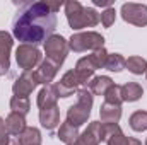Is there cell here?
Wrapping results in <instances>:
<instances>
[{
	"label": "cell",
	"instance_id": "cell-1",
	"mask_svg": "<svg viewBox=\"0 0 147 145\" xmlns=\"http://www.w3.org/2000/svg\"><path fill=\"white\" fill-rule=\"evenodd\" d=\"M62 2H22L12 22V34L22 44L45 43L57 28V10Z\"/></svg>",
	"mask_w": 147,
	"mask_h": 145
},
{
	"label": "cell",
	"instance_id": "cell-2",
	"mask_svg": "<svg viewBox=\"0 0 147 145\" xmlns=\"http://www.w3.org/2000/svg\"><path fill=\"white\" fill-rule=\"evenodd\" d=\"M67 22L74 31H80L86 28H94L101 22V14L92 7H84L77 0H69L63 3Z\"/></svg>",
	"mask_w": 147,
	"mask_h": 145
},
{
	"label": "cell",
	"instance_id": "cell-3",
	"mask_svg": "<svg viewBox=\"0 0 147 145\" xmlns=\"http://www.w3.org/2000/svg\"><path fill=\"white\" fill-rule=\"evenodd\" d=\"M77 96V103L67 109V119L74 126H82L84 123H87L89 116H91V109H92V103H94V96L91 94V91L87 87H82L75 92Z\"/></svg>",
	"mask_w": 147,
	"mask_h": 145
},
{
	"label": "cell",
	"instance_id": "cell-4",
	"mask_svg": "<svg viewBox=\"0 0 147 145\" xmlns=\"http://www.w3.org/2000/svg\"><path fill=\"white\" fill-rule=\"evenodd\" d=\"M105 48V36L96 31H82L75 33L69 39V50L74 53H84V51H96Z\"/></svg>",
	"mask_w": 147,
	"mask_h": 145
},
{
	"label": "cell",
	"instance_id": "cell-5",
	"mask_svg": "<svg viewBox=\"0 0 147 145\" xmlns=\"http://www.w3.org/2000/svg\"><path fill=\"white\" fill-rule=\"evenodd\" d=\"M43 48H45L46 58L62 67V63L65 62L67 53H69V41L60 34H51L43 43Z\"/></svg>",
	"mask_w": 147,
	"mask_h": 145
},
{
	"label": "cell",
	"instance_id": "cell-6",
	"mask_svg": "<svg viewBox=\"0 0 147 145\" xmlns=\"http://www.w3.org/2000/svg\"><path fill=\"white\" fill-rule=\"evenodd\" d=\"M16 62H17L19 68H22L24 72H33V68H36L43 62V55L38 50V46L19 44L16 50Z\"/></svg>",
	"mask_w": 147,
	"mask_h": 145
},
{
	"label": "cell",
	"instance_id": "cell-7",
	"mask_svg": "<svg viewBox=\"0 0 147 145\" xmlns=\"http://www.w3.org/2000/svg\"><path fill=\"white\" fill-rule=\"evenodd\" d=\"M121 19L132 26L144 28L147 26V5L146 3H135V2H127L121 5Z\"/></svg>",
	"mask_w": 147,
	"mask_h": 145
},
{
	"label": "cell",
	"instance_id": "cell-8",
	"mask_svg": "<svg viewBox=\"0 0 147 145\" xmlns=\"http://www.w3.org/2000/svg\"><path fill=\"white\" fill-rule=\"evenodd\" d=\"M103 142L106 145H142L134 137H125L118 123H103Z\"/></svg>",
	"mask_w": 147,
	"mask_h": 145
},
{
	"label": "cell",
	"instance_id": "cell-9",
	"mask_svg": "<svg viewBox=\"0 0 147 145\" xmlns=\"http://www.w3.org/2000/svg\"><path fill=\"white\" fill-rule=\"evenodd\" d=\"M80 85H84V84H82L79 73L75 70H69L62 75V79L58 82L53 84V89L58 97H70V96H74V92L79 91Z\"/></svg>",
	"mask_w": 147,
	"mask_h": 145
},
{
	"label": "cell",
	"instance_id": "cell-10",
	"mask_svg": "<svg viewBox=\"0 0 147 145\" xmlns=\"http://www.w3.org/2000/svg\"><path fill=\"white\" fill-rule=\"evenodd\" d=\"M103 142V123L91 121L87 128L77 137V140L69 145H99Z\"/></svg>",
	"mask_w": 147,
	"mask_h": 145
},
{
	"label": "cell",
	"instance_id": "cell-11",
	"mask_svg": "<svg viewBox=\"0 0 147 145\" xmlns=\"http://www.w3.org/2000/svg\"><path fill=\"white\" fill-rule=\"evenodd\" d=\"M58 68H60V65H57L55 62L45 58V60L38 65L36 70H33V75H34V79H36L38 84H41V85H50V82H53V79L57 77Z\"/></svg>",
	"mask_w": 147,
	"mask_h": 145
},
{
	"label": "cell",
	"instance_id": "cell-12",
	"mask_svg": "<svg viewBox=\"0 0 147 145\" xmlns=\"http://www.w3.org/2000/svg\"><path fill=\"white\" fill-rule=\"evenodd\" d=\"M38 82L34 79L33 72H22L14 82L12 85V92L14 96H19V97H29V94L36 89Z\"/></svg>",
	"mask_w": 147,
	"mask_h": 145
},
{
	"label": "cell",
	"instance_id": "cell-13",
	"mask_svg": "<svg viewBox=\"0 0 147 145\" xmlns=\"http://www.w3.org/2000/svg\"><path fill=\"white\" fill-rule=\"evenodd\" d=\"M14 39L7 31H0V77L5 75L10 68V50Z\"/></svg>",
	"mask_w": 147,
	"mask_h": 145
},
{
	"label": "cell",
	"instance_id": "cell-14",
	"mask_svg": "<svg viewBox=\"0 0 147 145\" xmlns=\"http://www.w3.org/2000/svg\"><path fill=\"white\" fill-rule=\"evenodd\" d=\"M57 101H58V96L53 89V85H43L41 91L38 92L36 97V104L39 109H48V108H55L57 106Z\"/></svg>",
	"mask_w": 147,
	"mask_h": 145
},
{
	"label": "cell",
	"instance_id": "cell-15",
	"mask_svg": "<svg viewBox=\"0 0 147 145\" xmlns=\"http://www.w3.org/2000/svg\"><path fill=\"white\" fill-rule=\"evenodd\" d=\"M39 123L48 132L55 130L60 125V109L57 106L55 108H48V109H39Z\"/></svg>",
	"mask_w": 147,
	"mask_h": 145
},
{
	"label": "cell",
	"instance_id": "cell-16",
	"mask_svg": "<svg viewBox=\"0 0 147 145\" xmlns=\"http://www.w3.org/2000/svg\"><path fill=\"white\" fill-rule=\"evenodd\" d=\"M26 118L22 116V114H19V113H9V116L5 118V128H7V132L10 133V135H16V137H19L24 130H26Z\"/></svg>",
	"mask_w": 147,
	"mask_h": 145
},
{
	"label": "cell",
	"instance_id": "cell-17",
	"mask_svg": "<svg viewBox=\"0 0 147 145\" xmlns=\"http://www.w3.org/2000/svg\"><path fill=\"white\" fill-rule=\"evenodd\" d=\"M113 79L108 75H98V77H92L91 82L87 84V89L91 91L92 96H105L106 91L113 85Z\"/></svg>",
	"mask_w": 147,
	"mask_h": 145
},
{
	"label": "cell",
	"instance_id": "cell-18",
	"mask_svg": "<svg viewBox=\"0 0 147 145\" xmlns=\"http://www.w3.org/2000/svg\"><path fill=\"white\" fill-rule=\"evenodd\" d=\"M99 118H101V123H118L121 118V106L103 103L99 108Z\"/></svg>",
	"mask_w": 147,
	"mask_h": 145
},
{
	"label": "cell",
	"instance_id": "cell-19",
	"mask_svg": "<svg viewBox=\"0 0 147 145\" xmlns=\"http://www.w3.org/2000/svg\"><path fill=\"white\" fill-rule=\"evenodd\" d=\"M144 96V89L139 82H127L121 85V97L123 103H135Z\"/></svg>",
	"mask_w": 147,
	"mask_h": 145
},
{
	"label": "cell",
	"instance_id": "cell-20",
	"mask_svg": "<svg viewBox=\"0 0 147 145\" xmlns=\"http://www.w3.org/2000/svg\"><path fill=\"white\" fill-rule=\"evenodd\" d=\"M79 135H80V133H79V128H77V126H74V125H70L69 121H63V123L60 125V128H58V133H57L58 140H60V142H63L65 145L75 142Z\"/></svg>",
	"mask_w": 147,
	"mask_h": 145
},
{
	"label": "cell",
	"instance_id": "cell-21",
	"mask_svg": "<svg viewBox=\"0 0 147 145\" xmlns=\"http://www.w3.org/2000/svg\"><path fill=\"white\" fill-rule=\"evenodd\" d=\"M125 68H128V72H132L134 75H142V73L147 72V60L142 56H137V55L128 56Z\"/></svg>",
	"mask_w": 147,
	"mask_h": 145
},
{
	"label": "cell",
	"instance_id": "cell-22",
	"mask_svg": "<svg viewBox=\"0 0 147 145\" xmlns=\"http://www.w3.org/2000/svg\"><path fill=\"white\" fill-rule=\"evenodd\" d=\"M22 145H41V132L34 126H26V130L19 135Z\"/></svg>",
	"mask_w": 147,
	"mask_h": 145
},
{
	"label": "cell",
	"instance_id": "cell-23",
	"mask_svg": "<svg viewBox=\"0 0 147 145\" xmlns=\"http://www.w3.org/2000/svg\"><path fill=\"white\" fill-rule=\"evenodd\" d=\"M128 123H130V128L134 132H146L147 130V111H142V109L135 111L130 116Z\"/></svg>",
	"mask_w": 147,
	"mask_h": 145
},
{
	"label": "cell",
	"instance_id": "cell-24",
	"mask_svg": "<svg viewBox=\"0 0 147 145\" xmlns=\"http://www.w3.org/2000/svg\"><path fill=\"white\" fill-rule=\"evenodd\" d=\"M125 63H127V58L120 53H110L108 55V60H106V65L105 68L110 70V72H121L125 68Z\"/></svg>",
	"mask_w": 147,
	"mask_h": 145
},
{
	"label": "cell",
	"instance_id": "cell-25",
	"mask_svg": "<svg viewBox=\"0 0 147 145\" xmlns=\"http://www.w3.org/2000/svg\"><path fill=\"white\" fill-rule=\"evenodd\" d=\"M10 109L12 113H19L22 116H26L31 109V103L29 97H19V96H12L10 97Z\"/></svg>",
	"mask_w": 147,
	"mask_h": 145
},
{
	"label": "cell",
	"instance_id": "cell-26",
	"mask_svg": "<svg viewBox=\"0 0 147 145\" xmlns=\"http://www.w3.org/2000/svg\"><path fill=\"white\" fill-rule=\"evenodd\" d=\"M105 103L121 106V103H123V97H121V85H118V84H113V85H111L110 89L106 91V94H105Z\"/></svg>",
	"mask_w": 147,
	"mask_h": 145
},
{
	"label": "cell",
	"instance_id": "cell-27",
	"mask_svg": "<svg viewBox=\"0 0 147 145\" xmlns=\"http://www.w3.org/2000/svg\"><path fill=\"white\" fill-rule=\"evenodd\" d=\"M108 51L105 50V48H101V50H96V51H92L91 55H87L89 56V60H91V63L94 65V68L98 70V68H105V65H106V60H108Z\"/></svg>",
	"mask_w": 147,
	"mask_h": 145
},
{
	"label": "cell",
	"instance_id": "cell-28",
	"mask_svg": "<svg viewBox=\"0 0 147 145\" xmlns=\"http://www.w3.org/2000/svg\"><path fill=\"white\" fill-rule=\"evenodd\" d=\"M115 21H116V10H115V7L105 9V10L101 12V24H103L105 28H111V26L115 24Z\"/></svg>",
	"mask_w": 147,
	"mask_h": 145
},
{
	"label": "cell",
	"instance_id": "cell-29",
	"mask_svg": "<svg viewBox=\"0 0 147 145\" xmlns=\"http://www.w3.org/2000/svg\"><path fill=\"white\" fill-rule=\"evenodd\" d=\"M9 138H10V133L5 128V119L0 118V145H7L9 144Z\"/></svg>",
	"mask_w": 147,
	"mask_h": 145
},
{
	"label": "cell",
	"instance_id": "cell-30",
	"mask_svg": "<svg viewBox=\"0 0 147 145\" xmlns=\"http://www.w3.org/2000/svg\"><path fill=\"white\" fill-rule=\"evenodd\" d=\"M92 3L98 5V7H106V9L113 7V2L111 0H92Z\"/></svg>",
	"mask_w": 147,
	"mask_h": 145
},
{
	"label": "cell",
	"instance_id": "cell-31",
	"mask_svg": "<svg viewBox=\"0 0 147 145\" xmlns=\"http://www.w3.org/2000/svg\"><path fill=\"white\" fill-rule=\"evenodd\" d=\"M7 145H22L21 144V138L19 137H16V135H10V138H9V144Z\"/></svg>",
	"mask_w": 147,
	"mask_h": 145
},
{
	"label": "cell",
	"instance_id": "cell-32",
	"mask_svg": "<svg viewBox=\"0 0 147 145\" xmlns=\"http://www.w3.org/2000/svg\"><path fill=\"white\" fill-rule=\"evenodd\" d=\"M146 145H147V138H146Z\"/></svg>",
	"mask_w": 147,
	"mask_h": 145
},
{
	"label": "cell",
	"instance_id": "cell-33",
	"mask_svg": "<svg viewBox=\"0 0 147 145\" xmlns=\"http://www.w3.org/2000/svg\"><path fill=\"white\" fill-rule=\"evenodd\" d=\"M146 77H147V72H146Z\"/></svg>",
	"mask_w": 147,
	"mask_h": 145
}]
</instances>
